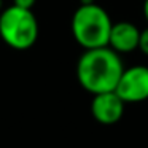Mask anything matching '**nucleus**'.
<instances>
[{
    "label": "nucleus",
    "instance_id": "nucleus-1",
    "mask_svg": "<svg viewBox=\"0 0 148 148\" xmlns=\"http://www.w3.org/2000/svg\"><path fill=\"white\" fill-rule=\"evenodd\" d=\"M121 56L110 46L84 49L77 62V80L89 94L115 91L124 72Z\"/></svg>",
    "mask_w": 148,
    "mask_h": 148
},
{
    "label": "nucleus",
    "instance_id": "nucleus-2",
    "mask_svg": "<svg viewBox=\"0 0 148 148\" xmlns=\"http://www.w3.org/2000/svg\"><path fill=\"white\" fill-rule=\"evenodd\" d=\"M112 26L113 23L108 13L96 2L81 3L75 10L70 21L72 35L83 49L108 46Z\"/></svg>",
    "mask_w": 148,
    "mask_h": 148
},
{
    "label": "nucleus",
    "instance_id": "nucleus-3",
    "mask_svg": "<svg viewBox=\"0 0 148 148\" xmlns=\"http://www.w3.org/2000/svg\"><path fill=\"white\" fill-rule=\"evenodd\" d=\"M38 21L32 10L11 5L0 11V38L10 48L24 51L38 38Z\"/></svg>",
    "mask_w": 148,
    "mask_h": 148
},
{
    "label": "nucleus",
    "instance_id": "nucleus-4",
    "mask_svg": "<svg viewBox=\"0 0 148 148\" xmlns=\"http://www.w3.org/2000/svg\"><path fill=\"white\" fill-rule=\"evenodd\" d=\"M115 92L126 103H138L148 99V67L132 65L124 69Z\"/></svg>",
    "mask_w": 148,
    "mask_h": 148
},
{
    "label": "nucleus",
    "instance_id": "nucleus-5",
    "mask_svg": "<svg viewBox=\"0 0 148 148\" xmlns=\"http://www.w3.org/2000/svg\"><path fill=\"white\" fill-rule=\"evenodd\" d=\"M126 102L115 92H100L92 96L91 100V115L97 123L103 126L116 124L124 115Z\"/></svg>",
    "mask_w": 148,
    "mask_h": 148
},
{
    "label": "nucleus",
    "instance_id": "nucleus-6",
    "mask_svg": "<svg viewBox=\"0 0 148 148\" xmlns=\"http://www.w3.org/2000/svg\"><path fill=\"white\" fill-rule=\"evenodd\" d=\"M138 40H140V29L129 21L113 23L110 30L108 46L118 54L123 53H132L138 49Z\"/></svg>",
    "mask_w": 148,
    "mask_h": 148
},
{
    "label": "nucleus",
    "instance_id": "nucleus-7",
    "mask_svg": "<svg viewBox=\"0 0 148 148\" xmlns=\"http://www.w3.org/2000/svg\"><path fill=\"white\" fill-rule=\"evenodd\" d=\"M138 49L143 53L145 56H148V27L143 30H140V40H138Z\"/></svg>",
    "mask_w": 148,
    "mask_h": 148
},
{
    "label": "nucleus",
    "instance_id": "nucleus-8",
    "mask_svg": "<svg viewBox=\"0 0 148 148\" xmlns=\"http://www.w3.org/2000/svg\"><path fill=\"white\" fill-rule=\"evenodd\" d=\"M37 0H13V5L21 8H27V10H32V7L35 5Z\"/></svg>",
    "mask_w": 148,
    "mask_h": 148
},
{
    "label": "nucleus",
    "instance_id": "nucleus-9",
    "mask_svg": "<svg viewBox=\"0 0 148 148\" xmlns=\"http://www.w3.org/2000/svg\"><path fill=\"white\" fill-rule=\"evenodd\" d=\"M143 16L148 23V0H143Z\"/></svg>",
    "mask_w": 148,
    "mask_h": 148
},
{
    "label": "nucleus",
    "instance_id": "nucleus-10",
    "mask_svg": "<svg viewBox=\"0 0 148 148\" xmlns=\"http://www.w3.org/2000/svg\"><path fill=\"white\" fill-rule=\"evenodd\" d=\"M3 10V0H0V11Z\"/></svg>",
    "mask_w": 148,
    "mask_h": 148
}]
</instances>
